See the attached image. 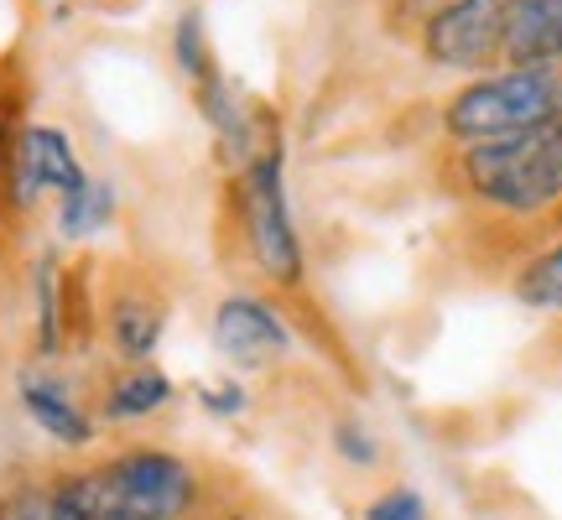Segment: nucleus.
I'll return each instance as SVG.
<instances>
[{
    "label": "nucleus",
    "instance_id": "0eeeda50",
    "mask_svg": "<svg viewBox=\"0 0 562 520\" xmlns=\"http://www.w3.org/2000/svg\"><path fill=\"white\" fill-rule=\"evenodd\" d=\"M214 343H220V354L229 364H240V370H266V364L286 354V323L256 297H229L220 302V313H214Z\"/></svg>",
    "mask_w": 562,
    "mask_h": 520
},
{
    "label": "nucleus",
    "instance_id": "2eb2a0df",
    "mask_svg": "<svg viewBox=\"0 0 562 520\" xmlns=\"http://www.w3.org/2000/svg\"><path fill=\"white\" fill-rule=\"evenodd\" d=\"M370 520H427V505L417 489H391L370 505Z\"/></svg>",
    "mask_w": 562,
    "mask_h": 520
},
{
    "label": "nucleus",
    "instance_id": "1a4fd4ad",
    "mask_svg": "<svg viewBox=\"0 0 562 520\" xmlns=\"http://www.w3.org/2000/svg\"><path fill=\"white\" fill-rule=\"evenodd\" d=\"M21 406H26V417L37 421L42 432L53 442H68V448H83L89 442V417H83L74 400L63 396L58 385H47V381H21Z\"/></svg>",
    "mask_w": 562,
    "mask_h": 520
},
{
    "label": "nucleus",
    "instance_id": "6e6552de",
    "mask_svg": "<svg viewBox=\"0 0 562 520\" xmlns=\"http://www.w3.org/2000/svg\"><path fill=\"white\" fill-rule=\"evenodd\" d=\"M505 58L562 63V0H505Z\"/></svg>",
    "mask_w": 562,
    "mask_h": 520
},
{
    "label": "nucleus",
    "instance_id": "9d476101",
    "mask_svg": "<svg viewBox=\"0 0 562 520\" xmlns=\"http://www.w3.org/2000/svg\"><path fill=\"white\" fill-rule=\"evenodd\" d=\"M110 214H115V188H110V182H83V188H74V193L63 199L58 229L68 240H83V235L104 229Z\"/></svg>",
    "mask_w": 562,
    "mask_h": 520
},
{
    "label": "nucleus",
    "instance_id": "9b49d317",
    "mask_svg": "<svg viewBox=\"0 0 562 520\" xmlns=\"http://www.w3.org/2000/svg\"><path fill=\"white\" fill-rule=\"evenodd\" d=\"M167 396H172L167 375H161V370H151V364H136V370H131V375L110 391V417H115V421L146 417V411L167 406Z\"/></svg>",
    "mask_w": 562,
    "mask_h": 520
},
{
    "label": "nucleus",
    "instance_id": "dca6fc26",
    "mask_svg": "<svg viewBox=\"0 0 562 520\" xmlns=\"http://www.w3.org/2000/svg\"><path fill=\"white\" fill-rule=\"evenodd\" d=\"M0 520H53V505H47V495H16L0 510Z\"/></svg>",
    "mask_w": 562,
    "mask_h": 520
},
{
    "label": "nucleus",
    "instance_id": "7ed1b4c3",
    "mask_svg": "<svg viewBox=\"0 0 562 520\" xmlns=\"http://www.w3.org/2000/svg\"><path fill=\"white\" fill-rule=\"evenodd\" d=\"M552 115H562L558 74L547 63H510L505 74H490V79L459 89L442 110V125L459 140H495L526 131V125H542Z\"/></svg>",
    "mask_w": 562,
    "mask_h": 520
},
{
    "label": "nucleus",
    "instance_id": "f8f14e48",
    "mask_svg": "<svg viewBox=\"0 0 562 520\" xmlns=\"http://www.w3.org/2000/svg\"><path fill=\"white\" fill-rule=\"evenodd\" d=\"M110 328H115V343H121V354H131V360H146V354L157 349L161 313H157V307H146V302H121Z\"/></svg>",
    "mask_w": 562,
    "mask_h": 520
},
{
    "label": "nucleus",
    "instance_id": "f03ea898",
    "mask_svg": "<svg viewBox=\"0 0 562 520\" xmlns=\"http://www.w3.org/2000/svg\"><path fill=\"white\" fill-rule=\"evenodd\" d=\"M463 178L490 208L542 214L562 199V115L495 140H469Z\"/></svg>",
    "mask_w": 562,
    "mask_h": 520
},
{
    "label": "nucleus",
    "instance_id": "20e7f679",
    "mask_svg": "<svg viewBox=\"0 0 562 520\" xmlns=\"http://www.w3.org/2000/svg\"><path fill=\"white\" fill-rule=\"evenodd\" d=\"M240 208H245V235L250 250L261 260L266 276L302 281V245L292 229V208H286V178H281V146H266L250 157L240 182Z\"/></svg>",
    "mask_w": 562,
    "mask_h": 520
},
{
    "label": "nucleus",
    "instance_id": "f257e3e1",
    "mask_svg": "<svg viewBox=\"0 0 562 520\" xmlns=\"http://www.w3.org/2000/svg\"><path fill=\"white\" fill-rule=\"evenodd\" d=\"M188 500L193 474L167 453H131L47 495L53 520H178Z\"/></svg>",
    "mask_w": 562,
    "mask_h": 520
},
{
    "label": "nucleus",
    "instance_id": "423d86ee",
    "mask_svg": "<svg viewBox=\"0 0 562 520\" xmlns=\"http://www.w3.org/2000/svg\"><path fill=\"white\" fill-rule=\"evenodd\" d=\"M83 182L89 178H83V167L63 131H53V125L21 131L16 157H11V193H16V203H37L42 193H63L68 199Z\"/></svg>",
    "mask_w": 562,
    "mask_h": 520
},
{
    "label": "nucleus",
    "instance_id": "4468645a",
    "mask_svg": "<svg viewBox=\"0 0 562 520\" xmlns=\"http://www.w3.org/2000/svg\"><path fill=\"white\" fill-rule=\"evenodd\" d=\"M178 63H182V74H188L193 83L214 79V63H209V53H203L199 16H182V26H178Z\"/></svg>",
    "mask_w": 562,
    "mask_h": 520
},
{
    "label": "nucleus",
    "instance_id": "ddd939ff",
    "mask_svg": "<svg viewBox=\"0 0 562 520\" xmlns=\"http://www.w3.org/2000/svg\"><path fill=\"white\" fill-rule=\"evenodd\" d=\"M521 297L531 302V307L562 313V245H552L547 256H537L521 271Z\"/></svg>",
    "mask_w": 562,
    "mask_h": 520
},
{
    "label": "nucleus",
    "instance_id": "f3484780",
    "mask_svg": "<svg viewBox=\"0 0 562 520\" xmlns=\"http://www.w3.org/2000/svg\"><path fill=\"white\" fill-rule=\"evenodd\" d=\"M203 400H209V406H214L220 417H229V411H240V406H245V396L235 391V385H220V391H203Z\"/></svg>",
    "mask_w": 562,
    "mask_h": 520
},
{
    "label": "nucleus",
    "instance_id": "39448f33",
    "mask_svg": "<svg viewBox=\"0 0 562 520\" xmlns=\"http://www.w3.org/2000/svg\"><path fill=\"white\" fill-rule=\"evenodd\" d=\"M427 58L438 68L480 74L495 58H505V0H448L427 21Z\"/></svg>",
    "mask_w": 562,
    "mask_h": 520
}]
</instances>
